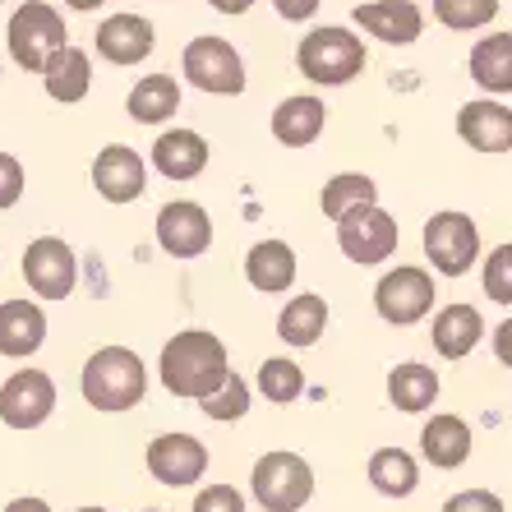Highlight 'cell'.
<instances>
[{
    "instance_id": "1",
    "label": "cell",
    "mask_w": 512,
    "mask_h": 512,
    "mask_svg": "<svg viewBox=\"0 0 512 512\" xmlns=\"http://www.w3.org/2000/svg\"><path fill=\"white\" fill-rule=\"evenodd\" d=\"M231 374V356L227 342L208 328H185V333L167 337L162 342V356H157V379L171 397H185V402H203L208 393H217Z\"/></svg>"
},
{
    "instance_id": "2",
    "label": "cell",
    "mask_w": 512,
    "mask_h": 512,
    "mask_svg": "<svg viewBox=\"0 0 512 512\" xmlns=\"http://www.w3.org/2000/svg\"><path fill=\"white\" fill-rule=\"evenodd\" d=\"M79 393L93 411H107V416L134 411L148 393V365L130 346H97L79 370Z\"/></svg>"
},
{
    "instance_id": "3",
    "label": "cell",
    "mask_w": 512,
    "mask_h": 512,
    "mask_svg": "<svg viewBox=\"0 0 512 512\" xmlns=\"http://www.w3.org/2000/svg\"><path fill=\"white\" fill-rule=\"evenodd\" d=\"M365 42L346 24H323L296 42V70L319 88H342L365 70Z\"/></svg>"
},
{
    "instance_id": "4",
    "label": "cell",
    "mask_w": 512,
    "mask_h": 512,
    "mask_svg": "<svg viewBox=\"0 0 512 512\" xmlns=\"http://www.w3.org/2000/svg\"><path fill=\"white\" fill-rule=\"evenodd\" d=\"M65 42H70L65 19H60V10L56 5H47V0H24V5L10 14V24H5V47H10V60L19 65V70H28V74L47 70V60L56 56Z\"/></svg>"
},
{
    "instance_id": "5",
    "label": "cell",
    "mask_w": 512,
    "mask_h": 512,
    "mask_svg": "<svg viewBox=\"0 0 512 512\" xmlns=\"http://www.w3.org/2000/svg\"><path fill=\"white\" fill-rule=\"evenodd\" d=\"M180 74H185V84L208 97H240L245 84H250L240 51L217 33H203V37L185 42V51H180Z\"/></svg>"
},
{
    "instance_id": "6",
    "label": "cell",
    "mask_w": 512,
    "mask_h": 512,
    "mask_svg": "<svg viewBox=\"0 0 512 512\" xmlns=\"http://www.w3.org/2000/svg\"><path fill=\"white\" fill-rule=\"evenodd\" d=\"M250 494L263 512H300L314 499V466L300 453H263L250 471Z\"/></svg>"
},
{
    "instance_id": "7",
    "label": "cell",
    "mask_w": 512,
    "mask_h": 512,
    "mask_svg": "<svg viewBox=\"0 0 512 512\" xmlns=\"http://www.w3.org/2000/svg\"><path fill=\"white\" fill-rule=\"evenodd\" d=\"M420 245H425V259L439 277H466L480 263V227L471 222V213H457V208H443L429 217L420 231Z\"/></svg>"
},
{
    "instance_id": "8",
    "label": "cell",
    "mask_w": 512,
    "mask_h": 512,
    "mask_svg": "<svg viewBox=\"0 0 512 512\" xmlns=\"http://www.w3.org/2000/svg\"><path fill=\"white\" fill-rule=\"evenodd\" d=\"M434 268H420V263H397L379 277L374 286V310L383 323L393 328H416L420 319L434 314Z\"/></svg>"
},
{
    "instance_id": "9",
    "label": "cell",
    "mask_w": 512,
    "mask_h": 512,
    "mask_svg": "<svg viewBox=\"0 0 512 512\" xmlns=\"http://www.w3.org/2000/svg\"><path fill=\"white\" fill-rule=\"evenodd\" d=\"M333 227L342 259H351L356 268H374V263L393 259L397 245H402V227L393 222V213H383L379 203H360V208L337 217Z\"/></svg>"
},
{
    "instance_id": "10",
    "label": "cell",
    "mask_w": 512,
    "mask_h": 512,
    "mask_svg": "<svg viewBox=\"0 0 512 512\" xmlns=\"http://www.w3.org/2000/svg\"><path fill=\"white\" fill-rule=\"evenodd\" d=\"M28 291L42 300H70L79 286V259L60 236H37L28 240L24 263H19Z\"/></svg>"
},
{
    "instance_id": "11",
    "label": "cell",
    "mask_w": 512,
    "mask_h": 512,
    "mask_svg": "<svg viewBox=\"0 0 512 512\" xmlns=\"http://www.w3.org/2000/svg\"><path fill=\"white\" fill-rule=\"evenodd\" d=\"M157 250L171 254V259H199L213 245V217L208 208L194 199H171L157 208Z\"/></svg>"
},
{
    "instance_id": "12",
    "label": "cell",
    "mask_w": 512,
    "mask_h": 512,
    "mask_svg": "<svg viewBox=\"0 0 512 512\" xmlns=\"http://www.w3.org/2000/svg\"><path fill=\"white\" fill-rule=\"evenodd\" d=\"M56 411V379L47 370H14L0 383V420L10 429H42Z\"/></svg>"
},
{
    "instance_id": "13",
    "label": "cell",
    "mask_w": 512,
    "mask_h": 512,
    "mask_svg": "<svg viewBox=\"0 0 512 512\" xmlns=\"http://www.w3.org/2000/svg\"><path fill=\"white\" fill-rule=\"evenodd\" d=\"M93 47H97V56L107 60V65L130 70V65H143V60L153 56L157 28H153V19H143V14H134V10H116V14H107V19L97 24Z\"/></svg>"
},
{
    "instance_id": "14",
    "label": "cell",
    "mask_w": 512,
    "mask_h": 512,
    "mask_svg": "<svg viewBox=\"0 0 512 512\" xmlns=\"http://www.w3.org/2000/svg\"><path fill=\"white\" fill-rule=\"evenodd\" d=\"M143 466H148V476L157 485L167 489H185L194 480H203L208 471V448H203L194 434H157L148 443V453H143Z\"/></svg>"
},
{
    "instance_id": "15",
    "label": "cell",
    "mask_w": 512,
    "mask_h": 512,
    "mask_svg": "<svg viewBox=\"0 0 512 512\" xmlns=\"http://www.w3.org/2000/svg\"><path fill=\"white\" fill-rule=\"evenodd\" d=\"M93 190L107 203H116V208L143 199V194H148V162L139 157V148H130V143H107V148L93 157Z\"/></svg>"
},
{
    "instance_id": "16",
    "label": "cell",
    "mask_w": 512,
    "mask_h": 512,
    "mask_svg": "<svg viewBox=\"0 0 512 512\" xmlns=\"http://www.w3.org/2000/svg\"><path fill=\"white\" fill-rule=\"evenodd\" d=\"M351 19L365 37H379L388 47H411L425 33V10L416 0H360Z\"/></svg>"
},
{
    "instance_id": "17",
    "label": "cell",
    "mask_w": 512,
    "mask_h": 512,
    "mask_svg": "<svg viewBox=\"0 0 512 512\" xmlns=\"http://www.w3.org/2000/svg\"><path fill=\"white\" fill-rule=\"evenodd\" d=\"M457 139L476 153H512V107L499 97H476L457 107Z\"/></svg>"
},
{
    "instance_id": "18",
    "label": "cell",
    "mask_w": 512,
    "mask_h": 512,
    "mask_svg": "<svg viewBox=\"0 0 512 512\" xmlns=\"http://www.w3.org/2000/svg\"><path fill=\"white\" fill-rule=\"evenodd\" d=\"M148 153H153L157 176L176 180V185H185V180H199L203 171H208V162H213V148H208V139H203L199 130H185V125H176V130H162Z\"/></svg>"
},
{
    "instance_id": "19",
    "label": "cell",
    "mask_w": 512,
    "mask_h": 512,
    "mask_svg": "<svg viewBox=\"0 0 512 512\" xmlns=\"http://www.w3.org/2000/svg\"><path fill=\"white\" fill-rule=\"evenodd\" d=\"M485 333H489L485 314H480L476 305H466V300L443 305V310L434 314V323H429V342H434V351H439L443 360H466L485 342Z\"/></svg>"
},
{
    "instance_id": "20",
    "label": "cell",
    "mask_w": 512,
    "mask_h": 512,
    "mask_svg": "<svg viewBox=\"0 0 512 512\" xmlns=\"http://www.w3.org/2000/svg\"><path fill=\"white\" fill-rule=\"evenodd\" d=\"M47 342V310L37 300L14 296L0 305V356L5 360H28Z\"/></svg>"
},
{
    "instance_id": "21",
    "label": "cell",
    "mask_w": 512,
    "mask_h": 512,
    "mask_svg": "<svg viewBox=\"0 0 512 512\" xmlns=\"http://www.w3.org/2000/svg\"><path fill=\"white\" fill-rule=\"evenodd\" d=\"M328 125V107H323V97L314 93H296V97H282L273 107V120H268V130L282 148H310L314 139L323 134Z\"/></svg>"
},
{
    "instance_id": "22",
    "label": "cell",
    "mask_w": 512,
    "mask_h": 512,
    "mask_svg": "<svg viewBox=\"0 0 512 512\" xmlns=\"http://www.w3.org/2000/svg\"><path fill=\"white\" fill-rule=\"evenodd\" d=\"M42 88H47V97L51 102H60V107H79V102L93 93V56H88L84 47L65 42V47L47 60V70H42Z\"/></svg>"
},
{
    "instance_id": "23",
    "label": "cell",
    "mask_w": 512,
    "mask_h": 512,
    "mask_svg": "<svg viewBox=\"0 0 512 512\" xmlns=\"http://www.w3.org/2000/svg\"><path fill=\"white\" fill-rule=\"evenodd\" d=\"M296 250L286 245V240H259L250 245L245 254V282L259 291V296H286L291 286H296Z\"/></svg>"
},
{
    "instance_id": "24",
    "label": "cell",
    "mask_w": 512,
    "mask_h": 512,
    "mask_svg": "<svg viewBox=\"0 0 512 512\" xmlns=\"http://www.w3.org/2000/svg\"><path fill=\"white\" fill-rule=\"evenodd\" d=\"M420 453H425L429 466H439V471H457L471 457V425L462 416H453V411H439V416L425 420V429H420Z\"/></svg>"
},
{
    "instance_id": "25",
    "label": "cell",
    "mask_w": 512,
    "mask_h": 512,
    "mask_svg": "<svg viewBox=\"0 0 512 512\" xmlns=\"http://www.w3.org/2000/svg\"><path fill=\"white\" fill-rule=\"evenodd\" d=\"M466 70L485 88L489 97H508L512 93V33H489L471 47Z\"/></svg>"
},
{
    "instance_id": "26",
    "label": "cell",
    "mask_w": 512,
    "mask_h": 512,
    "mask_svg": "<svg viewBox=\"0 0 512 512\" xmlns=\"http://www.w3.org/2000/svg\"><path fill=\"white\" fill-rule=\"evenodd\" d=\"M328 300L314 296V291H300V296H291L282 305V314H277V337H282L286 346H314L323 337V328H328Z\"/></svg>"
},
{
    "instance_id": "27",
    "label": "cell",
    "mask_w": 512,
    "mask_h": 512,
    "mask_svg": "<svg viewBox=\"0 0 512 512\" xmlns=\"http://www.w3.org/2000/svg\"><path fill=\"white\" fill-rule=\"evenodd\" d=\"M439 393H443L439 370H429L420 360H406V365L388 370V402H393L397 411H406V416L429 411V406L439 402Z\"/></svg>"
},
{
    "instance_id": "28",
    "label": "cell",
    "mask_w": 512,
    "mask_h": 512,
    "mask_svg": "<svg viewBox=\"0 0 512 512\" xmlns=\"http://www.w3.org/2000/svg\"><path fill=\"white\" fill-rule=\"evenodd\" d=\"M125 111L139 125H162V120H171L180 111V84L171 74H143L130 88V97H125Z\"/></svg>"
},
{
    "instance_id": "29",
    "label": "cell",
    "mask_w": 512,
    "mask_h": 512,
    "mask_svg": "<svg viewBox=\"0 0 512 512\" xmlns=\"http://www.w3.org/2000/svg\"><path fill=\"white\" fill-rule=\"evenodd\" d=\"M365 476H370V485L383 499H411L420 485V462L406 448H379L370 457V466H365Z\"/></svg>"
},
{
    "instance_id": "30",
    "label": "cell",
    "mask_w": 512,
    "mask_h": 512,
    "mask_svg": "<svg viewBox=\"0 0 512 512\" xmlns=\"http://www.w3.org/2000/svg\"><path fill=\"white\" fill-rule=\"evenodd\" d=\"M360 203H379V185H374L365 171H337L333 180H323L319 190V208L328 222H337L342 213L360 208Z\"/></svg>"
},
{
    "instance_id": "31",
    "label": "cell",
    "mask_w": 512,
    "mask_h": 512,
    "mask_svg": "<svg viewBox=\"0 0 512 512\" xmlns=\"http://www.w3.org/2000/svg\"><path fill=\"white\" fill-rule=\"evenodd\" d=\"M254 388H259L263 402L296 406L300 397H305V370H300L296 360H286V356H268L259 365V374H254Z\"/></svg>"
},
{
    "instance_id": "32",
    "label": "cell",
    "mask_w": 512,
    "mask_h": 512,
    "mask_svg": "<svg viewBox=\"0 0 512 512\" xmlns=\"http://www.w3.org/2000/svg\"><path fill=\"white\" fill-rule=\"evenodd\" d=\"M503 0H434V19L448 33H480L499 19Z\"/></svg>"
},
{
    "instance_id": "33",
    "label": "cell",
    "mask_w": 512,
    "mask_h": 512,
    "mask_svg": "<svg viewBox=\"0 0 512 512\" xmlns=\"http://www.w3.org/2000/svg\"><path fill=\"white\" fill-rule=\"evenodd\" d=\"M199 411H203L208 420H217V425H231V420H240L245 411H250V383H245L236 370H231L227 383H222L217 393H208V397L199 402Z\"/></svg>"
},
{
    "instance_id": "34",
    "label": "cell",
    "mask_w": 512,
    "mask_h": 512,
    "mask_svg": "<svg viewBox=\"0 0 512 512\" xmlns=\"http://www.w3.org/2000/svg\"><path fill=\"white\" fill-rule=\"evenodd\" d=\"M480 286L494 305H512V240L494 245V250L480 259Z\"/></svg>"
},
{
    "instance_id": "35",
    "label": "cell",
    "mask_w": 512,
    "mask_h": 512,
    "mask_svg": "<svg viewBox=\"0 0 512 512\" xmlns=\"http://www.w3.org/2000/svg\"><path fill=\"white\" fill-rule=\"evenodd\" d=\"M194 512H245V494L227 480H213L194 494Z\"/></svg>"
},
{
    "instance_id": "36",
    "label": "cell",
    "mask_w": 512,
    "mask_h": 512,
    "mask_svg": "<svg viewBox=\"0 0 512 512\" xmlns=\"http://www.w3.org/2000/svg\"><path fill=\"white\" fill-rule=\"evenodd\" d=\"M24 185H28L24 162H19L14 153H0V213L24 199Z\"/></svg>"
},
{
    "instance_id": "37",
    "label": "cell",
    "mask_w": 512,
    "mask_h": 512,
    "mask_svg": "<svg viewBox=\"0 0 512 512\" xmlns=\"http://www.w3.org/2000/svg\"><path fill=\"white\" fill-rule=\"evenodd\" d=\"M439 512H508V508H503V499L494 489H462V494H453Z\"/></svg>"
},
{
    "instance_id": "38",
    "label": "cell",
    "mask_w": 512,
    "mask_h": 512,
    "mask_svg": "<svg viewBox=\"0 0 512 512\" xmlns=\"http://www.w3.org/2000/svg\"><path fill=\"white\" fill-rule=\"evenodd\" d=\"M323 0H273L277 19H286V24H310L314 14H319Z\"/></svg>"
},
{
    "instance_id": "39",
    "label": "cell",
    "mask_w": 512,
    "mask_h": 512,
    "mask_svg": "<svg viewBox=\"0 0 512 512\" xmlns=\"http://www.w3.org/2000/svg\"><path fill=\"white\" fill-rule=\"evenodd\" d=\"M489 346H494V360L512 370V319H503L499 328H489Z\"/></svg>"
},
{
    "instance_id": "40",
    "label": "cell",
    "mask_w": 512,
    "mask_h": 512,
    "mask_svg": "<svg viewBox=\"0 0 512 512\" xmlns=\"http://www.w3.org/2000/svg\"><path fill=\"white\" fill-rule=\"evenodd\" d=\"M5 512H51V503L37 499V494H24V499H10V503H5Z\"/></svg>"
},
{
    "instance_id": "41",
    "label": "cell",
    "mask_w": 512,
    "mask_h": 512,
    "mask_svg": "<svg viewBox=\"0 0 512 512\" xmlns=\"http://www.w3.org/2000/svg\"><path fill=\"white\" fill-rule=\"evenodd\" d=\"M208 5H213L217 14H231V19H236V14H250L254 0H208Z\"/></svg>"
},
{
    "instance_id": "42",
    "label": "cell",
    "mask_w": 512,
    "mask_h": 512,
    "mask_svg": "<svg viewBox=\"0 0 512 512\" xmlns=\"http://www.w3.org/2000/svg\"><path fill=\"white\" fill-rule=\"evenodd\" d=\"M65 5H70L74 14H93V10H102L107 0H65Z\"/></svg>"
},
{
    "instance_id": "43",
    "label": "cell",
    "mask_w": 512,
    "mask_h": 512,
    "mask_svg": "<svg viewBox=\"0 0 512 512\" xmlns=\"http://www.w3.org/2000/svg\"><path fill=\"white\" fill-rule=\"evenodd\" d=\"M74 512H107V508H74Z\"/></svg>"
},
{
    "instance_id": "44",
    "label": "cell",
    "mask_w": 512,
    "mask_h": 512,
    "mask_svg": "<svg viewBox=\"0 0 512 512\" xmlns=\"http://www.w3.org/2000/svg\"><path fill=\"white\" fill-rule=\"evenodd\" d=\"M143 512H162V508H143Z\"/></svg>"
}]
</instances>
